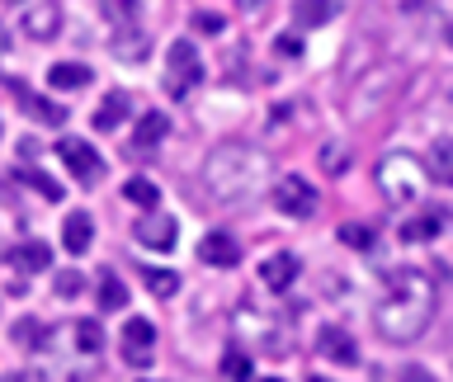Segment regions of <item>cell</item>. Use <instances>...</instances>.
I'll use <instances>...</instances> for the list:
<instances>
[{"label":"cell","instance_id":"obj_1","mask_svg":"<svg viewBox=\"0 0 453 382\" xmlns=\"http://www.w3.org/2000/svg\"><path fill=\"white\" fill-rule=\"evenodd\" d=\"M430 321H434V279L425 269H392L388 293L373 311L378 335L392 340V345H411L416 335H425Z\"/></svg>","mask_w":453,"mask_h":382},{"label":"cell","instance_id":"obj_2","mask_svg":"<svg viewBox=\"0 0 453 382\" xmlns=\"http://www.w3.org/2000/svg\"><path fill=\"white\" fill-rule=\"evenodd\" d=\"M265 184V156L250 141H222L203 161V189L218 203H250Z\"/></svg>","mask_w":453,"mask_h":382},{"label":"cell","instance_id":"obj_3","mask_svg":"<svg viewBox=\"0 0 453 382\" xmlns=\"http://www.w3.org/2000/svg\"><path fill=\"white\" fill-rule=\"evenodd\" d=\"M420 184H425V170L416 156H406V151H392V156H382V165H378V189L388 203H411V198L420 194Z\"/></svg>","mask_w":453,"mask_h":382},{"label":"cell","instance_id":"obj_4","mask_svg":"<svg viewBox=\"0 0 453 382\" xmlns=\"http://www.w3.org/2000/svg\"><path fill=\"white\" fill-rule=\"evenodd\" d=\"M198 80H203V57H198V48L189 38L170 42V52H165V95L184 99Z\"/></svg>","mask_w":453,"mask_h":382},{"label":"cell","instance_id":"obj_5","mask_svg":"<svg viewBox=\"0 0 453 382\" xmlns=\"http://www.w3.org/2000/svg\"><path fill=\"white\" fill-rule=\"evenodd\" d=\"M274 208L283 218H311V212H317V189H311L303 175H283L274 184Z\"/></svg>","mask_w":453,"mask_h":382},{"label":"cell","instance_id":"obj_6","mask_svg":"<svg viewBox=\"0 0 453 382\" xmlns=\"http://www.w3.org/2000/svg\"><path fill=\"white\" fill-rule=\"evenodd\" d=\"M57 156L66 161V170L76 175L81 184H95L99 175H104V161H99V151L90 147V141H81V137H62L57 141Z\"/></svg>","mask_w":453,"mask_h":382},{"label":"cell","instance_id":"obj_7","mask_svg":"<svg viewBox=\"0 0 453 382\" xmlns=\"http://www.w3.org/2000/svg\"><path fill=\"white\" fill-rule=\"evenodd\" d=\"M119 340H123V359L133 363V368H147L151 363V354H156V325L147 317H127Z\"/></svg>","mask_w":453,"mask_h":382},{"label":"cell","instance_id":"obj_8","mask_svg":"<svg viewBox=\"0 0 453 382\" xmlns=\"http://www.w3.org/2000/svg\"><path fill=\"white\" fill-rule=\"evenodd\" d=\"M297 255H288V250H279V255H269V260L260 264V283L269 293H288L293 283H297Z\"/></svg>","mask_w":453,"mask_h":382},{"label":"cell","instance_id":"obj_9","mask_svg":"<svg viewBox=\"0 0 453 382\" xmlns=\"http://www.w3.org/2000/svg\"><path fill=\"white\" fill-rule=\"evenodd\" d=\"M317 349H321V359H331L340 368L359 363V349H354V340L340 331V325H321V331H317Z\"/></svg>","mask_w":453,"mask_h":382},{"label":"cell","instance_id":"obj_10","mask_svg":"<svg viewBox=\"0 0 453 382\" xmlns=\"http://www.w3.org/2000/svg\"><path fill=\"white\" fill-rule=\"evenodd\" d=\"M198 260L212 264V269H232L241 260V246L232 232H208L203 241H198Z\"/></svg>","mask_w":453,"mask_h":382},{"label":"cell","instance_id":"obj_11","mask_svg":"<svg viewBox=\"0 0 453 382\" xmlns=\"http://www.w3.org/2000/svg\"><path fill=\"white\" fill-rule=\"evenodd\" d=\"M57 28H62V10L48 5V0H42V5H28V10H24V34H28V38L48 42V38H57Z\"/></svg>","mask_w":453,"mask_h":382},{"label":"cell","instance_id":"obj_12","mask_svg":"<svg viewBox=\"0 0 453 382\" xmlns=\"http://www.w3.org/2000/svg\"><path fill=\"white\" fill-rule=\"evenodd\" d=\"M180 226H175V218H142L137 222V241L142 246H151V250H175V236Z\"/></svg>","mask_w":453,"mask_h":382},{"label":"cell","instance_id":"obj_13","mask_svg":"<svg viewBox=\"0 0 453 382\" xmlns=\"http://www.w3.org/2000/svg\"><path fill=\"white\" fill-rule=\"evenodd\" d=\"M62 246L71 255H85L95 246V218H90V212H71L66 226H62Z\"/></svg>","mask_w":453,"mask_h":382},{"label":"cell","instance_id":"obj_14","mask_svg":"<svg viewBox=\"0 0 453 382\" xmlns=\"http://www.w3.org/2000/svg\"><path fill=\"white\" fill-rule=\"evenodd\" d=\"M109 48L119 62H142V57H147V34H142V24H123V28H113Z\"/></svg>","mask_w":453,"mask_h":382},{"label":"cell","instance_id":"obj_15","mask_svg":"<svg viewBox=\"0 0 453 382\" xmlns=\"http://www.w3.org/2000/svg\"><path fill=\"white\" fill-rule=\"evenodd\" d=\"M127 95L123 90H113V95H104L99 99V109H95V133H113V127H123L127 123Z\"/></svg>","mask_w":453,"mask_h":382},{"label":"cell","instance_id":"obj_16","mask_svg":"<svg viewBox=\"0 0 453 382\" xmlns=\"http://www.w3.org/2000/svg\"><path fill=\"white\" fill-rule=\"evenodd\" d=\"M439 232H444V212H416V218H406L402 241L406 246H425V241H434Z\"/></svg>","mask_w":453,"mask_h":382},{"label":"cell","instance_id":"obj_17","mask_svg":"<svg viewBox=\"0 0 453 382\" xmlns=\"http://www.w3.org/2000/svg\"><path fill=\"white\" fill-rule=\"evenodd\" d=\"M425 170H430L439 184H449V189H453V137L430 141V151H425Z\"/></svg>","mask_w":453,"mask_h":382},{"label":"cell","instance_id":"obj_18","mask_svg":"<svg viewBox=\"0 0 453 382\" xmlns=\"http://www.w3.org/2000/svg\"><path fill=\"white\" fill-rule=\"evenodd\" d=\"M335 14H340V0H297L293 5V19L303 28H321V24H331Z\"/></svg>","mask_w":453,"mask_h":382},{"label":"cell","instance_id":"obj_19","mask_svg":"<svg viewBox=\"0 0 453 382\" xmlns=\"http://www.w3.org/2000/svg\"><path fill=\"white\" fill-rule=\"evenodd\" d=\"M5 260L14 269H28V274H38V269H52V250L42 246V241H24V246H14Z\"/></svg>","mask_w":453,"mask_h":382},{"label":"cell","instance_id":"obj_20","mask_svg":"<svg viewBox=\"0 0 453 382\" xmlns=\"http://www.w3.org/2000/svg\"><path fill=\"white\" fill-rule=\"evenodd\" d=\"M95 76H90V66L85 62H57L52 71H48V85L52 90H85Z\"/></svg>","mask_w":453,"mask_h":382},{"label":"cell","instance_id":"obj_21","mask_svg":"<svg viewBox=\"0 0 453 382\" xmlns=\"http://www.w3.org/2000/svg\"><path fill=\"white\" fill-rule=\"evenodd\" d=\"M14 95L24 99V104H28V113H34L38 123H48V127H62V123H66V109H62V104H52V99H42V95H28L19 80H14Z\"/></svg>","mask_w":453,"mask_h":382},{"label":"cell","instance_id":"obj_22","mask_svg":"<svg viewBox=\"0 0 453 382\" xmlns=\"http://www.w3.org/2000/svg\"><path fill=\"white\" fill-rule=\"evenodd\" d=\"M170 133V118H165V113H142V123H137V133H133V151L142 156V151H147V147H156V141H161Z\"/></svg>","mask_w":453,"mask_h":382},{"label":"cell","instance_id":"obj_23","mask_svg":"<svg viewBox=\"0 0 453 382\" xmlns=\"http://www.w3.org/2000/svg\"><path fill=\"white\" fill-rule=\"evenodd\" d=\"M123 198H127V203H137V208H151V212H156V203H161V189H156L147 175H133V180L123 184Z\"/></svg>","mask_w":453,"mask_h":382},{"label":"cell","instance_id":"obj_24","mask_svg":"<svg viewBox=\"0 0 453 382\" xmlns=\"http://www.w3.org/2000/svg\"><path fill=\"white\" fill-rule=\"evenodd\" d=\"M10 340H14L19 349H38L42 340H48V325H42V321H34V317H24V321H14Z\"/></svg>","mask_w":453,"mask_h":382},{"label":"cell","instance_id":"obj_25","mask_svg":"<svg viewBox=\"0 0 453 382\" xmlns=\"http://www.w3.org/2000/svg\"><path fill=\"white\" fill-rule=\"evenodd\" d=\"M71 340H76L81 354H99V349H104V331H99V321H76V325H71Z\"/></svg>","mask_w":453,"mask_h":382},{"label":"cell","instance_id":"obj_26","mask_svg":"<svg viewBox=\"0 0 453 382\" xmlns=\"http://www.w3.org/2000/svg\"><path fill=\"white\" fill-rule=\"evenodd\" d=\"M142 279H147V293H156V297H175L180 293L175 269H142Z\"/></svg>","mask_w":453,"mask_h":382},{"label":"cell","instance_id":"obj_27","mask_svg":"<svg viewBox=\"0 0 453 382\" xmlns=\"http://www.w3.org/2000/svg\"><path fill=\"white\" fill-rule=\"evenodd\" d=\"M99 307H127V283L119 279V274H104L99 279Z\"/></svg>","mask_w":453,"mask_h":382},{"label":"cell","instance_id":"obj_28","mask_svg":"<svg viewBox=\"0 0 453 382\" xmlns=\"http://www.w3.org/2000/svg\"><path fill=\"white\" fill-rule=\"evenodd\" d=\"M222 378L226 382H250V359L241 349H226L222 354Z\"/></svg>","mask_w":453,"mask_h":382},{"label":"cell","instance_id":"obj_29","mask_svg":"<svg viewBox=\"0 0 453 382\" xmlns=\"http://www.w3.org/2000/svg\"><path fill=\"white\" fill-rule=\"evenodd\" d=\"M104 5V19H113V28L137 24V0H99Z\"/></svg>","mask_w":453,"mask_h":382},{"label":"cell","instance_id":"obj_30","mask_svg":"<svg viewBox=\"0 0 453 382\" xmlns=\"http://www.w3.org/2000/svg\"><path fill=\"white\" fill-rule=\"evenodd\" d=\"M335 236H340V246H349V250H368V246H373V232H368L364 222H345Z\"/></svg>","mask_w":453,"mask_h":382},{"label":"cell","instance_id":"obj_31","mask_svg":"<svg viewBox=\"0 0 453 382\" xmlns=\"http://www.w3.org/2000/svg\"><path fill=\"white\" fill-rule=\"evenodd\" d=\"M24 180H28V189H38L42 198H48V203H57V198H62V184H57L52 175H42V170H28Z\"/></svg>","mask_w":453,"mask_h":382},{"label":"cell","instance_id":"obj_32","mask_svg":"<svg viewBox=\"0 0 453 382\" xmlns=\"http://www.w3.org/2000/svg\"><path fill=\"white\" fill-rule=\"evenodd\" d=\"M81 288H85L81 269H57V293H62V297H76Z\"/></svg>","mask_w":453,"mask_h":382},{"label":"cell","instance_id":"obj_33","mask_svg":"<svg viewBox=\"0 0 453 382\" xmlns=\"http://www.w3.org/2000/svg\"><path fill=\"white\" fill-rule=\"evenodd\" d=\"M321 165H326V175H340V170L349 165V156H345V151H335V147H326V156H321Z\"/></svg>","mask_w":453,"mask_h":382},{"label":"cell","instance_id":"obj_34","mask_svg":"<svg viewBox=\"0 0 453 382\" xmlns=\"http://www.w3.org/2000/svg\"><path fill=\"white\" fill-rule=\"evenodd\" d=\"M274 42H279V52H283V57H297V52H303V38H297V34H279Z\"/></svg>","mask_w":453,"mask_h":382},{"label":"cell","instance_id":"obj_35","mask_svg":"<svg viewBox=\"0 0 453 382\" xmlns=\"http://www.w3.org/2000/svg\"><path fill=\"white\" fill-rule=\"evenodd\" d=\"M198 28H208V34H212V28H222V19H218V14H198Z\"/></svg>","mask_w":453,"mask_h":382},{"label":"cell","instance_id":"obj_36","mask_svg":"<svg viewBox=\"0 0 453 382\" xmlns=\"http://www.w3.org/2000/svg\"><path fill=\"white\" fill-rule=\"evenodd\" d=\"M0 382H34V378H28V373H5Z\"/></svg>","mask_w":453,"mask_h":382},{"label":"cell","instance_id":"obj_37","mask_svg":"<svg viewBox=\"0 0 453 382\" xmlns=\"http://www.w3.org/2000/svg\"><path fill=\"white\" fill-rule=\"evenodd\" d=\"M10 48V38H5V24H0V52H5Z\"/></svg>","mask_w":453,"mask_h":382},{"label":"cell","instance_id":"obj_38","mask_svg":"<svg viewBox=\"0 0 453 382\" xmlns=\"http://www.w3.org/2000/svg\"><path fill=\"white\" fill-rule=\"evenodd\" d=\"M307 382H331V378H307Z\"/></svg>","mask_w":453,"mask_h":382},{"label":"cell","instance_id":"obj_39","mask_svg":"<svg viewBox=\"0 0 453 382\" xmlns=\"http://www.w3.org/2000/svg\"><path fill=\"white\" fill-rule=\"evenodd\" d=\"M449 48H453V24H449Z\"/></svg>","mask_w":453,"mask_h":382},{"label":"cell","instance_id":"obj_40","mask_svg":"<svg viewBox=\"0 0 453 382\" xmlns=\"http://www.w3.org/2000/svg\"><path fill=\"white\" fill-rule=\"evenodd\" d=\"M265 382H283V378H265Z\"/></svg>","mask_w":453,"mask_h":382},{"label":"cell","instance_id":"obj_41","mask_svg":"<svg viewBox=\"0 0 453 382\" xmlns=\"http://www.w3.org/2000/svg\"><path fill=\"white\" fill-rule=\"evenodd\" d=\"M10 5H19V0H10Z\"/></svg>","mask_w":453,"mask_h":382},{"label":"cell","instance_id":"obj_42","mask_svg":"<svg viewBox=\"0 0 453 382\" xmlns=\"http://www.w3.org/2000/svg\"><path fill=\"white\" fill-rule=\"evenodd\" d=\"M246 5H255V0H246Z\"/></svg>","mask_w":453,"mask_h":382}]
</instances>
